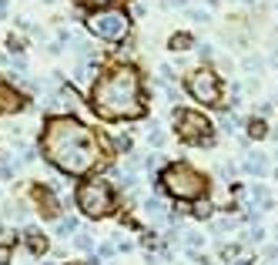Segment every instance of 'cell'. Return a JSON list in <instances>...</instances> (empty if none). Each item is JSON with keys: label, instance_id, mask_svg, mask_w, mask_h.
I'll use <instances>...</instances> for the list:
<instances>
[{"label": "cell", "instance_id": "obj_33", "mask_svg": "<svg viewBox=\"0 0 278 265\" xmlns=\"http://www.w3.org/2000/svg\"><path fill=\"white\" fill-rule=\"evenodd\" d=\"M158 71H161V77H164V81H175V71H171V67H168V64H161Z\"/></svg>", "mask_w": 278, "mask_h": 265}, {"label": "cell", "instance_id": "obj_9", "mask_svg": "<svg viewBox=\"0 0 278 265\" xmlns=\"http://www.w3.org/2000/svg\"><path fill=\"white\" fill-rule=\"evenodd\" d=\"M20 104H24V101H20V94H17L10 84H4V81H0V114L20 111Z\"/></svg>", "mask_w": 278, "mask_h": 265}, {"label": "cell", "instance_id": "obj_41", "mask_svg": "<svg viewBox=\"0 0 278 265\" xmlns=\"http://www.w3.org/2000/svg\"><path fill=\"white\" fill-rule=\"evenodd\" d=\"M241 4H252V0H241Z\"/></svg>", "mask_w": 278, "mask_h": 265}, {"label": "cell", "instance_id": "obj_14", "mask_svg": "<svg viewBox=\"0 0 278 265\" xmlns=\"http://www.w3.org/2000/svg\"><path fill=\"white\" fill-rule=\"evenodd\" d=\"M144 215L151 218V222H161L164 218V205L158 198H144Z\"/></svg>", "mask_w": 278, "mask_h": 265}, {"label": "cell", "instance_id": "obj_3", "mask_svg": "<svg viewBox=\"0 0 278 265\" xmlns=\"http://www.w3.org/2000/svg\"><path fill=\"white\" fill-rule=\"evenodd\" d=\"M161 188L178 201H201L208 195V178L188 161H175L161 171Z\"/></svg>", "mask_w": 278, "mask_h": 265}, {"label": "cell", "instance_id": "obj_19", "mask_svg": "<svg viewBox=\"0 0 278 265\" xmlns=\"http://www.w3.org/2000/svg\"><path fill=\"white\" fill-rule=\"evenodd\" d=\"M71 232H77V222H74V218H61V222H57V235H71Z\"/></svg>", "mask_w": 278, "mask_h": 265}, {"label": "cell", "instance_id": "obj_27", "mask_svg": "<svg viewBox=\"0 0 278 265\" xmlns=\"http://www.w3.org/2000/svg\"><path fill=\"white\" fill-rule=\"evenodd\" d=\"M218 171H221V178H228V181H231V178H235V175H238V168H235L231 161H225V165H221V168H218Z\"/></svg>", "mask_w": 278, "mask_h": 265}, {"label": "cell", "instance_id": "obj_21", "mask_svg": "<svg viewBox=\"0 0 278 265\" xmlns=\"http://www.w3.org/2000/svg\"><path fill=\"white\" fill-rule=\"evenodd\" d=\"M17 242V232H10V228H0V249H10Z\"/></svg>", "mask_w": 278, "mask_h": 265}, {"label": "cell", "instance_id": "obj_40", "mask_svg": "<svg viewBox=\"0 0 278 265\" xmlns=\"http://www.w3.org/2000/svg\"><path fill=\"white\" fill-rule=\"evenodd\" d=\"M271 175H275V181H278V168H275V171H271Z\"/></svg>", "mask_w": 278, "mask_h": 265}, {"label": "cell", "instance_id": "obj_5", "mask_svg": "<svg viewBox=\"0 0 278 265\" xmlns=\"http://www.w3.org/2000/svg\"><path fill=\"white\" fill-rule=\"evenodd\" d=\"M77 208L84 211L88 218H104L114 211V192H111V181L104 178H91L77 188Z\"/></svg>", "mask_w": 278, "mask_h": 265}, {"label": "cell", "instance_id": "obj_26", "mask_svg": "<svg viewBox=\"0 0 278 265\" xmlns=\"http://www.w3.org/2000/svg\"><path fill=\"white\" fill-rule=\"evenodd\" d=\"M158 165H161V154H148L144 158V171H158Z\"/></svg>", "mask_w": 278, "mask_h": 265}, {"label": "cell", "instance_id": "obj_34", "mask_svg": "<svg viewBox=\"0 0 278 265\" xmlns=\"http://www.w3.org/2000/svg\"><path fill=\"white\" fill-rule=\"evenodd\" d=\"M265 258H268V262H278V245H271V249H265Z\"/></svg>", "mask_w": 278, "mask_h": 265}, {"label": "cell", "instance_id": "obj_37", "mask_svg": "<svg viewBox=\"0 0 278 265\" xmlns=\"http://www.w3.org/2000/svg\"><path fill=\"white\" fill-rule=\"evenodd\" d=\"M235 265H255V258L252 255H241V258H235Z\"/></svg>", "mask_w": 278, "mask_h": 265}, {"label": "cell", "instance_id": "obj_30", "mask_svg": "<svg viewBox=\"0 0 278 265\" xmlns=\"http://www.w3.org/2000/svg\"><path fill=\"white\" fill-rule=\"evenodd\" d=\"M245 71H262V61L258 57H245Z\"/></svg>", "mask_w": 278, "mask_h": 265}, {"label": "cell", "instance_id": "obj_43", "mask_svg": "<svg viewBox=\"0 0 278 265\" xmlns=\"http://www.w3.org/2000/svg\"><path fill=\"white\" fill-rule=\"evenodd\" d=\"M275 161H278V151H275Z\"/></svg>", "mask_w": 278, "mask_h": 265}, {"label": "cell", "instance_id": "obj_13", "mask_svg": "<svg viewBox=\"0 0 278 265\" xmlns=\"http://www.w3.org/2000/svg\"><path fill=\"white\" fill-rule=\"evenodd\" d=\"M188 47H194V40H191V34H171V40H168V50H188Z\"/></svg>", "mask_w": 278, "mask_h": 265}, {"label": "cell", "instance_id": "obj_32", "mask_svg": "<svg viewBox=\"0 0 278 265\" xmlns=\"http://www.w3.org/2000/svg\"><path fill=\"white\" fill-rule=\"evenodd\" d=\"M271 111H275V101H265V104H258V114H262V118H265V114H271Z\"/></svg>", "mask_w": 278, "mask_h": 265}, {"label": "cell", "instance_id": "obj_6", "mask_svg": "<svg viewBox=\"0 0 278 265\" xmlns=\"http://www.w3.org/2000/svg\"><path fill=\"white\" fill-rule=\"evenodd\" d=\"M88 31L101 40L118 44V40H124L127 34H131V17H127L124 10H94V14L88 17Z\"/></svg>", "mask_w": 278, "mask_h": 265}, {"label": "cell", "instance_id": "obj_15", "mask_svg": "<svg viewBox=\"0 0 278 265\" xmlns=\"http://www.w3.org/2000/svg\"><path fill=\"white\" fill-rule=\"evenodd\" d=\"M164 141H168V135H164V131H161L158 124L151 121V128H148V145H151V148H161Z\"/></svg>", "mask_w": 278, "mask_h": 265}, {"label": "cell", "instance_id": "obj_35", "mask_svg": "<svg viewBox=\"0 0 278 265\" xmlns=\"http://www.w3.org/2000/svg\"><path fill=\"white\" fill-rule=\"evenodd\" d=\"M114 255V245H101V255H97V258H111Z\"/></svg>", "mask_w": 278, "mask_h": 265}, {"label": "cell", "instance_id": "obj_23", "mask_svg": "<svg viewBox=\"0 0 278 265\" xmlns=\"http://www.w3.org/2000/svg\"><path fill=\"white\" fill-rule=\"evenodd\" d=\"M215 232H218V235L235 232V222H231V218H218V222H215Z\"/></svg>", "mask_w": 278, "mask_h": 265}, {"label": "cell", "instance_id": "obj_7", "mask_svg": "<svg viewBox=\"0 0 278 265\" xmlns=\"http://www.w3.org/2000/svg\"><path fill=\"white\" fill-rule=\"evenodd\" d=\"M184 88L188 94L198 101V104H218L221 101V77H218L211 67H194V71L184 77Z\"/></svg>", "mask_w": 278, "mask_h": 265}, {"label": "cell", "instance_id": "obj_44", "mask_svg": "<svg viewBox=\"0 0 278 265\" xmlns=\"http://www.w3.org/2000/svg\"><path fill=\"white\" fill-rule=\"evenodd\" d=\"M275 232H278V225H275Z\"/></svg>", "mask_w": 278, "mask_h": 265}, {"label": "cell", "instance_id": "obj_11", "mask_svg": "<svg viewBox=\"0 0 278 265\" xmlns=\"http://www.w3.org/2000/svg\"><path fill=\"white\" fill-rule=\"evenodd\" d=\"M245 131H248V138H255V141H262L265 135H271L268 124H265L262 118H248V121H245Z\"/></svg>", "mask_w": 278, "mask_h": 265}, {"label": "cell", "instance_id": "obj_8", "mask_svg": "<svg viewBox=\"0 0 278 265\" xmlns=\"http://www.w3.org/2000/svg\"><path fill=\"white\" fill-rule=\"evenodd\" d=\"M241 168H245L248 175H255V178L271 175V165H268V158H265L262 151H248V158H245V165H241Z\"/></svg>", "mask_w": 278, "mask_h": 265}, {"label": "cell", "instance_id": "obj_1", "mask_svg": "<svg viewBox=\"0 0 278 265\" xmlns=\"http://www.w3.org/2000/svg\"><path fill=\"white\" fill-rule=\"evenodd\" d=\"M44 158L64 175H91L104 161L101 141L97 135L84 124V121L64 114V118H50L44 124V138H40Z\"/></svg>", "mask_w": 278, "mask_h": 265}, {"label": "cell", "instance_id": "obj_36", "mask_svg": "<svg viewBox=\"0 0 278 265\" xmlns=\"http://www.w3.org/2000/svg\"><path fill=\"white\" fill-rule=\"evenodd\" d=\"M118 148H124V151H127V148H131V138H127V135H118Z\"/></svg>", "mask_w": 278, "mask_h": 265}, {"label": "cell", "instance_id": "obj_17", "mask_svg": "<svg viewBox=\"0 0 278 265\" xmlns=\"http://www.w3.org/2000/svg\"><path fill=\"white\" fill-rule=\"evenodd\" d=\"M114 178H118V181H121V188H127V192H131V188L137 185V175H134V171H114Z\"/></svg>", "mask_w": 278, "mask_h": 265}, {"label": "cell", "instance_id": "obj_29", "mask_svg": "<svg viewBox=\"0 0 278 265\" xmlns=\"http://www.w3.org/2000/svg\"><path fill=\"white\" fill-rule=\"evenodd\" d=\"M248 242H255V245H258V242H265V228L262 225L252 228V232H248Z\"/></svg>", "mask_w": 278, "mask_h": 265}, {"label": "cell", "instance_id": "obj_24", "mask_svg": "<svg viewBox=\"0 0 278 265\" xmlns=\"http://www.w3.org/2000/svg\"><path fill=\"white\" fill-rule=\"evenodd\" d=\"M111 4L114 0H84V7H91V14L94 10H111Z\"/></svg>", "mask_w": 278, "mask_h": 265}, {"label": "cell", "instance_id": "obj_28", "mask_svg": "<svg viewBox=\"0 0 278 265\" xmlns=\"http://www.w3.org/2000/svg\"><path fill=\"white\" fill-rule=\"evenodd\" d=\"M198 57H201V61H211V57H215V47H211V44H201V47H198Z\"/></svg>", "mask_w": 278, "mask_h": 265}, {"label": "cell", "instance_id": "obj_22", "mask_svg": "<svg viewBox=\"0 0 278 265\" xmlns=\"http://www.w3.org/2000/svg\"><path fill=\"white\" fill-rule=\"evenodd\" d=\"M235 128H238V114L231 111V114H225V118H221V131H228V135H231Z\"/></svg>", "mask_w": 278, "mask_h": 265}, {"label": "cell", "instance_id": "obj_12", "mask_svg": "<svg viewBox=\"0 0 278 265\" xmlns=\"http://www.w3.org/2000/svg\"><path fill=\"white\" fill-rule=\"evenodd\" d=\"M27 249H31L34 255H44V252H47V238H44L37 228H31V232H27Z\"/></svg>", "mask_w": 278, "mask_h": 265}, {"label": "cell", "instance_id": "obj_2", "mask_svg": "<svg viewBox=\"0 0 278 265\" xmlns=\"http://www.w3.org/2000/svg\"><path fill=\"white\" fill-rule=\"evenodd\" d=\"M91 108L104 121H134L144 114L141 77L134 67H111L91 88Z\"/></svg>", "mask_w": 278, "mask_h": 265}, {"label": "cell", "instance_id": "obj_42", "mask_svg": "<svg viewBox=\"0 0 278 265\" xmlns=\"http://www.w3.org/2000/svg\"><path fill=\"white\" fill-rule=\"evenodd\" d=\"M44 265H54V262H44Z\"/></svg>", "mask_w": 278, "mask_h": 265}, {"label": "cell", "instance_id": "obj_38", "mask_svg": "<svg viewBox=\"0 0 278 265\" xmlns=\"http://www.w3.org/2000/svg\"><path fill=\"white\" fill-rule=\"evenodd\" d=\"M7 262H10V252H7V249H0V265H7Z\"/></svg>", "mask_w": 278, "mask_h": 265}, {"label": "cell", "instance_id": "obj_39", "mask_svg": "<svg viewBox=\"0 0 278 265\" xmlns=\"http://www.w3.org/2000/svg\"><path fill=\"white\" fill-rule=\"evenodd\" d=\"M0 17H7V0H0Z\"/></svg>", "mask_w": 278, "mask_h": 265}, {"label": "cell", "instance_id": "obj_16", "mask_svg": "<svg viewBox=\"0 0 278 265\" xmlns=\"http://www.w3.org/2000/svg\"><path fill=\"white\" fill-rule=\"evenodd\" d=\"M191 215H194V218H211V215H215V205L205 198V201H198V205L191 208Z\"/></svg>", "mask_w": 278, "mask_h": 265}, {"label": "cell", "instance_id": "obj_25", "mask_svg": "<svg viewBox=\"0 0 278 265\" xmlns=\"http://www.w3.org/2000/svg\"><path fill=\"white\" fill-rule=\"evenodd\" d=\"M7 47L14 50V54H20V50H24V40L17 37V34H10V37H7Z\"/></svg>", "mask_w": 278, "mask_h": 265}, {"label": "cell", "instance_id": "obj_10", "mask_svg": "<svg viewBox=\"0 0 278 265\" xmlns=\"http://www.w3.org/2000/svg\"><path fill=\"white\" fill-rule=\"evenodd\" d=\"M57 97H61V104L67 108V111H77V108H80V94H77V91H71L67 84L57 88Z\"/></svg>", "mask_w": 278, "mask_h": 265}, {"label": "cell", "instance_id": "obj_31", "mask_svg": "<svg viewBox=\"0 0 278 265\" xmlns=\"http://www.w3.org/2000/svg\"><path fill=\"white\" fill-rule=\"evenodd\" d=\"M188 14H191V20H198V24H208V14H205V10H188Z\"/></svg>", "mask_w": 278, "mask_h": 265}, {"label": "cell", "instance_id": "obj_4", "mask_svg": "<svg viewBox=\"0 0 278 265\" xmlns=\"http://www.w3.org/2000/svg\"><path fill=\"white\" fill-rule=\"evenodd\" d=\"M175 118V128H178V138L184 145H198V148H211L215 145V124L198 111H184V108H175L171 111Z\"/></svg>", "mask_w": 278, "mask_h": 265}, {"label": "cell", "instance_id": "obj_18", "mask_svg": "<svg viewBox=\"0 0 278 265\" xmlns=\"http://www.w3.org/2000/svg\"><path fill=\"white\" fill-rule=\"evenodd\" d=\"M74 245H77L80 252H94V238H91L88 232H77V238H74Z\"/></svg>", "mask_w": 278, "mask_h": 265}, {"label": "cell", "instance_id": "obj_20", "mask_svg": "<svg viewBox=\"0 0 278 265\" xmlns=\"http://www.w3.org/2000/svg\"><path fill=\"white\" fill-rule=\"evenodd\" d=\"M0 178H4V181L14 178V161H10V158H0Z\"/></svg>", "mask_w": 278, "mask_h": 265}]
</instances>
